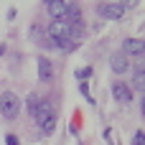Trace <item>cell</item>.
Wrapping results in <instances>:
<instances>
[{
    "mask_svg": "<svg viewBox=\"0 0 145 145\" xmlns=\"http://www.w3.org/2000/svg\"><path fill=\"white\" fill-rule=\"evenodd\" d=\"M97 10H99V15L107 18V20H122V18H125V8H122L120 3H102Z\"/></svg>",
    "mask_w": 145,
    "mask_h": 145,
    "instance_id": "7a4b0ae2",
    "label": "cell"
},
{
    "mask_svg": "<svg viewBox=\"0 0 145 145\" xmlns=\"http://www.w3.org/2000/svg\"><path fill=\"white\" fill-rule=\"evenodd\" d=\"M43 3H46V5H48V3H54V0H43Z\"/></svg>",
    "mask_w": 145,
    "mask_h": 145,
    "instance_id": "d6986e66",
    "label": "cell"
},
{
    "mask_svg": "<svg viewBox=\"0 0 145 145\" xmlns=\"http://www.w3.org/2000/svg\"><path fill=\"white\" fill-rule=\"evenodd\" d=\"M138 3H140V0H120V5H122V8H135Z\"/></svg>",
    "mask_w": 145,
    "mask_h": 145,
    "instance_id": "e0dca14e",
    "label": "cell"
},
{
    "mask_svg": "<svg viewBox=\"0 0 145 145\" xmlns=\"http://www.w3.org/2000/svg\"><path fill=\"white\" fill-rule=\"evenodd\" d=\"M0 112H3L5 120H15V117L20 115V99H18V94L5 92V94L0 97Z\"/></svg>",
    "mask_w": 145,
    "mask_h": 145,
    "instance_id": "6da1fadb",
    "label": "cell"
},
{
    "mask_svg": "<svg viewBox=\"0 0 145 145\" xmlns=\"http://www.w3.org/2000/svg\"><path fill=\"white\" fill-rule=\"evenodd\" d=\"M87 76H92V66H84V69L76 71V79L79 82H87Z\"/></svg>",
    "mask_w": 145,
    "mask_h": 145,
    "instance_id": "5bb4252c",
    "label": "cell"
},
{
    "mask_svg": "<svg viewBox=\"0 0 145 145\" xmlns=\"http://www.w3.org/2000/svg\"><path fill=\"white\" fill-rule=\"evenodd\" d=\"M54 130H56V115L48 117V120L41 125V133H43V135H54Z\"/></svg>",
    "mask_w": 145,
    "mask_h": 145,
    "instance_id": "8fae6325",
    "label": "cell"
},
{
    "mask_svg": "<svg viewBox=\"0 0 145 145\" xmlns=\"http://www.w3.org/2000/svg\"><path fill=\"white\" fill-rule=\"evenodd\" d=\"M38 102H41V97L36 94V92H31L28 97H25V110H28V115L33 117V112H36V107H38Z\"/></svg>",
    "mask_w": 145,
    "mask_h": 145,
    "instance_id": "30bf717a",
    "label": "cell"
},
{
    "mask_svg": "<svg viewBox=\"0 0 145 145\" xmlns=\"http://www.w3.org/2000/svg\"><path fill=\"white\" fill-rule=\"evenodd\" d=\"M82 94H84L89 102H94V99H92V94H89V84H87V82H82Z\"/></svg>",
    "mask_w": 145,
    "mask_h": 145,
    "instance_id": "9a60e30c",
    "label": "cell"
},
{
    "mask_svg": "<svg viewBox=\"0 0 145 145\" xmlns=\"http://www.w3.org/2000/svg\"><path fill=\"white\" fill-rule=\"evenodd\" d=\"M28 33H31V38H33V41H43V28H41L38 23H33Z\"/></svg>",
    "mask_w": 145,
    "mask_h": 145,
    "instance_id": "7c38bea8",
    "label": "cell"
},
{
    "mask_svg": "<svg viewBox=\"0 0 145 145\" xmlns=\"http://www.w3.org/2000/svg\"><path fill=\"white\" fill-rule=\"evenodd\" d=\"M66 8H69V3H66V0H54V3H48V5H46V10H48L51 20H64Z\"/></svg>",
    "mask_w": 145,
    "mask_h": 145,
    "instance_id": "5b68a950",
    "label": "cell"
},
{
    "mask_svg": "<svg viewBox=\"0 0 145 145\" xmlns=\"http://www.w3.org/2000/svg\"><path fill=\"white\" fill-rule=\"evenodd\" d=\"M112 94H115V99L122 102V105L133 102V92H130V87L122 84V82H115V84H112Z\"/></svg>",
    "mask_w": 145,
    "mask_h": 145,
    "instance_id": "ba28073f",
    "label": "cell"
},
{
    "mask_svg": "<svg viewBox=\"0 0 145 145\" xmlns=\"http://www.w3.org/2000/svg\"><path fill=\"white\" fill-rule=\"evenodd\" d=\"M38 79L41 82H51L54 79V64L46 56H38Z\"/></svg>",
    "mask_w": 145,
    "mask_h": 145,
    "instance_id": "52a82bcc",
    "label": "cell"
},
{
    "mask_svg": "<svg viewBox=\"0 0 145 145\" xmlns=\"http://www.w3.org/2000/svg\"><path fill=\"white\" fill-rule=\"evenodd\" d=\"M122 48H125V51H122L125 56L130 54V56H135V59H143V38H125V41H122Z\"/></svg>",
    "mask_w": 145,
    "mask_h": 145,
    "instance_id": "277c9868",
    "label": "cell"
},
{
    "mask_svg": "<svg viewBox=\"0 0 145 145\" xmlns=\"http://www.w3.org/2000/svg\"><path fill=\"white\" fill-rule=\"evenodd\" d=\"M110 66H112V71H115V74H125V71L130 69V59H127L125 54H112Z\"/></svg>",
    "mask_w": 145,
    "mask_h": 145,
    "instance_id": "9c48e42d",
    "label": "cell"
},
{
    "mask_svg": "<svg viewBox=\"0 0 145 145\" xmlns=\"http://www.w3.org/2000/svg\"><path fill=\"white\" fill-rule=\"evenodd\" d=\"M5 145H20V140L15 135H5Z\"/></svg>",
    "mask_w": 145,
    "mask_h": 145,
    "instance_id": "2e32d148",
    "label": "cell"
},
{
    "mask_svg": "<svg viewBox=\"0 0 145 145\" xmlns=\"http://www.w3.org/2000/svg\"><path fill=\"white\" fill-rule=\"evenodd\" d=\"M56 112H54V105H51V99H43L41 97V102H38V107H36V112H33V122L41 127L48 117H54Z\"/></svg>",
    "mask_w": 145,
    "mask_h": 145,
    "instance_id": "3957f363",
    "label": "cell"
},
{
    "mask_svg": "<svg viewBox=\"0 0 145 145\" xmlns=\"http://www.w3.org/2000/svg\"><path fill=\"white\" fill-rule=\"evenodd\" d=\"M105 138L110 140V145H115V133H112V130H107V133H105Z\"/></svg>",
    "mask_w": 145,
    "mask_h": 145,
    "instance_id": "ac0fdd59",
    "label": "cell"
},
{
    "mask_svg": "<svg viewBox=\"0 0 145 145\" xmlns=\"http://www.w3.org/2000/svg\"><path fill=\"white\" fill-rule=\"evenodd\" d=\"M135 87L143 89V64H140V61H138V66H135Z\"/></svg>",
    "mask_w": 145,
    "mask_h": 145,
    "instance_id": "4fadbf2b",
    "label": "cell"
},
{
    "mask_svg": "<svg viewBox=\"0 0 145 145\" xmlns=\"http://www.w3.org/2000/svg\"><path fill=\"white\" fill-rule=\"evenodd\" d=\"M69 23L66 20H51V25H48V38H66L69 36Z\"/></svg>",
    "mask_w": 145,
    "mask_h": 145,
    "instance_id": "8992f818",
    "label": "cell"
}]
</instances>
